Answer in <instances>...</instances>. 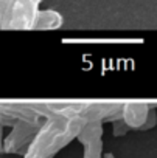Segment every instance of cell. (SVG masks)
I'll use <instances>...</instances> for the list:
<instances>
[{
  "label": "cell",
  "instance_id": "1",
  "mask_svg": "<svg viewBox=\"0 0 157 158\" xmlns=\"http://www.w3.org/2000/svg\"><path fill=\"white\" fill-rule=\"evenodd\" d=\"M53 116L47 118L37 129L27 147L25 158H53L70 144L84 127L86 121L67 109V101H50Z\"/></svg>",
  "mask_w": 157,
  "mask_h": 158
},
{
  "label": "cell",
  "instance_id": "2",
  "mask_svg": "<svg viewBox=\"0 0 157 158\" xmlns=\"http://www.w3.org/2000/svg\"><path fill=\"white\" fill-rule=\"evenodd\" d=\"M37 126L30 123H16L11 126V132L3 136L2 143V152L5 153H25L27 147L33 141Z\"/></svg>",
  "mask_w": 157,
  "mask_h": 158
},
{
  "label": "cell",
  "instance_id": "3",
  "mask_svg": "<svg viewBox=\"0 0 157 158\" xmlns=\"http://www.w3.org/2000/svg\"><path fill=\"white\" fill-rule=\"evenodd\" d=\"M121 121L132 129H146L155 124V112L149 104L145 102H123L121 107Z\"/></svg>",
  "mask_w": 157,
  "mask_h": 158
},
{
  "label": "cell",
  "instance_id": "4",
  "mask_svg": "<svg viewBox=\"0 0 157 158\" xmlns=\"http://www.w3.org/2000/svg\"><path fill=\"white\" fill-rule=\"evenodd\" d=\"M41 0H13L8 30H31Z\"/></svg>",
  "mask_w": 157,
  "mask_h": 158
},
{
  "label": "cell",
  "instance_id": "5",
  "mask_svg": "<svg viewBox=\"0 0 157 158\" xmlns=\"http://www.w3.org/2000/svg\"><path fill=\"white\" fill-rule=\"evenodd\" d=\"M103 123L89 121L84 124L81 132L78 133V141L84 147V158H101L103 150Z\"/></svg>",
  "mask_w": 157,
  "mask_h": 158
},
{
  "label": "cell",
  "instance_id": "6",
  "mask_svg": "<svg viewBox=\"0 0 157 158\" xmlns=\"http://www.w3.org/2000/svg\"><path fill=\"white\" fill-rule=\"evenodd\" d=\"M64 23L62 16L53 10H39L34 16L31 30H58Z\"/></svg>",
  "mask_w": 157,
  "mask_h": 158
},
{
  "label": "cell",
  "instance_id": "7",
  "mask_svg": "<svg viewBox=\"0 0 157 158\" xmlns=\"http://www.w3.org/2000/svg\"><path fill=\"white\" fill-rule=\"evenodd\" d=\"M13 0H0V30H8Z\"/></svg>",
  "mask_w": 157,
  "mask_h": 158
},
{
  "label": "cell",
  "instance_id": "8",
  "mask_svg": "<svg viewBox=\"0 0 157 158\" xmlns=\"http://www.w3.org/2000/svg\"><path fill=\"white\" fill-rule=\"evenodd\" d=\"M2 143H3V124L0 123V153H2Z\"/></svg>",
  "mask_w": 157,
  "mask_h": 158
},
{
  "label": "cell",
  "instance_id": "9",
  "mask_svg": "<svg viewBox=\"0 0 157 158\" xmlns=\"http://www.w3.org/2000/svg\"><path fill=\"white\" fill-rule=\"evenodd\" d=\"M104 158H114V155H111V153H107V155H106Z\"/></svg>",
  "mask_w": 157,
  "mask_h": 158
}]
</instances>
